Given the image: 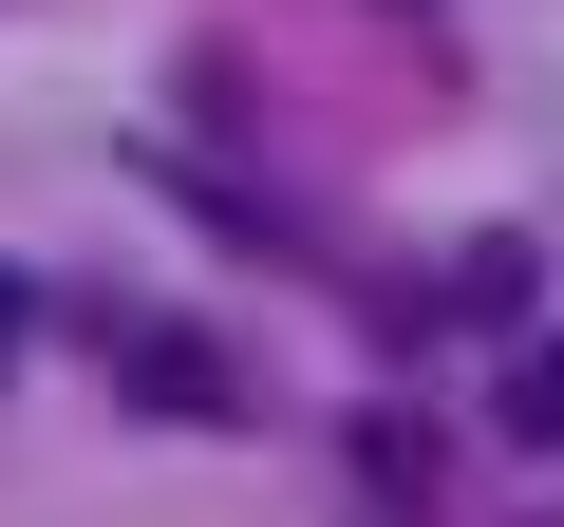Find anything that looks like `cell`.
<instances>
[{
    "mask_svg": "<svg viewBox=\"0 0 564 527\" xmlns=\"http://www.w3.org/2000/svg\"><path fill=\"white\" fill-rule=\"evenodd\" d=\"M95 358L132 377L151 433H245V358H226V340H188V321H151V302H95Z\"/></svg>",
    "mask_w": 564,
    "mask_h": 527,
    "instance_id": "6da1fadb",
    "label": "cell"
},
{
    "mask_svg": "<svg viewBox=\"0 0 564 527\" xmlns=\"http://www.w3.org/2000/svg\"><path fill=\"white\" fill-rule=\"evenodd\" d=\"M489 415H508V452H564V340H527V358H508V396H489Z\"/></svg>",
    "mask_w": 564,
    "mask_h": 527,
    "instance_id": "7a4b0ae2",
    "label": "cell"
},
{
    "mask_svg": "<svg viewBox=\"0 0 564 527\" xmlns=\"http://www.w3.org/2000/svg\"><path fill=\"white\" fill-rule=\"evenodd\" d=\"M358 508H433V433L377 415V433H358Z\"/></svg>",
    "mask_w": 564,
    "mask_h": 527,
    "instance_id": "3957f363",
    "label": "cell"
},
{
    "mask_svg": "<svg viewBox=\"0 0 564 527\" xmlns=\"http://www.w3.org/2000/svg\"><path fill=\"white\" fill-rule=\"evenodd\" d=\"M20 321H39V302H20V264H0V358H20Z\"/></svg>",
    "mask_w": 564,
    "mask_h": 527,
    "instance_id": "277c9868",
    "label": "cell"
}]
</instances>
